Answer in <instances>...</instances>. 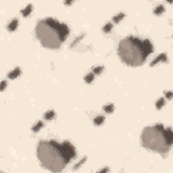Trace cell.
<instances>
[{"mask_svg":"<svg viewBox=\"0 0 173 173\" xmlns=\"http://www.w3.org/2000/svg\"><path fill=\"white\" fill-rule=\"evenodd\" d=\"M37 156L45 169L60 173L76 156V149L69 142L58 143L56 141H41L37 147Z\"/></svg>","mask_w":173,"mask_h":173,"instance_id":"6da1fadb","label":"cell"},{"mask_svg":"<svg viewBox=\"0 0 173 173\" xmlns=\"http://www.w3.org/2000/svg\"><path fill=\"white\" fill-rule=\"evenodd\" d=\"M153 52V45L147 39L126 37L119 42L118 54L122 62L128 66H141Z\"/></svg>","mask_w":173,"mask_h":173,"instance_id":"7a4b0ae2","label":"cell"},{"mask_svg":"<svg viewBox=\"0 0 173 173\" xmlns=\"http://www.w3.org/2000/svg\"><path fill=\"white\" fill-rule=\"evenodd\" d=\"M35 34L43 48L58 49L68 37L69 29L65 23H61L52 18H46L38 22L35 27Z\"/></svg>","mask_w":173,"mask_h":173,"instance_id":"3957f363","label":"cell"},{"mask_svg":"<svg viewBox=\"0 0 173 173\" xmlns=\"http://www.w3.org/2000/svg\"><path fill=\"white\" fill-rule=\"evenodd\" d=\"M141 143L145 149L156 153H166L173 143V133L169 127L154 124L145 127L141 134Z\"/></svg>","mask_w":173,"mask_h":173,"instance_id":"277c9868","label":"cell"},{"mask_svg":"<svg viewBox=\"0 0 173 173\" xmlns=\"http://www.w3.org/2000/svg\"><path fill=\"white\" fill-rule=\"evenodd\" d=\"M19 74H20V68H16V69H14L12 72H10L8 77H10V78H16Z\"/></svg>","mask_w":173,"mask_h":173,"instance_id":"5b68a950","label":"cell"},{"mask_svg":"<svg viewBox=\"0 0 173 173\" xmlns=\"http://www.w3.org/2000/svg\"><path fill=\"white\" fill-rule=\"evenodd\" d=\"M161 61H166V54H161V56H158L154 61L152 62V65H157V64H158V62H161Z\"/></svg>","mask_w":173,"mask_h":173,"instance_id":"8992f818","label":"cell"},{"mask_svg":"<svg viewBox=\"0 0 173 173\" xmlns=\"http://www.w3.org/2000/svg\"><path fill=\"white\" fill-rule=\"evenodd\" d=\"M16 27H18V20H16V19H14V20L8 25V30L10 31H15V30H16Z\"/></svg>","mask_w":173,"mask_h":173,"instance_id":"52a82bcc","label":"cell"},{"mask_svg":"<svg viewBox=\"0 0 173 173\" xmlns=\"http://www.w3.org/2000/svg\"><path fill=\"white\" fill-rule=\"evenodd\" d=\"M54 116H56V112H54V111H48L45 114V119L46 120H52Z\"/></svg>","mask_w":173,"mask_h":173,"instance_id":"ba28073f","label":"cell"},{"mask_svg":"<svg viewBox=\"0 0 173 173\" xmlns=\"http://www.w3.org/2000/svg\"><path fill=\"white\" fill-rule=\"evenodd\" d=\"M31 10H33V6H31V4H29V6H27L25 10L22 11V15H23V16H27V15H29V14L31 12Z\"/></svg>","mask_w":173,"mask_h":173,"instance_id":"9c48e42d","label":"cell"},{"mask_svg":"<svg viewBox=\"0 0 173 173\" xmlns=\"http://www.w3.org/2000/svg\"><path fill=\"white\" fill-rule=\"evenodd\" d=\"M123 18H124V14H123V12H120V14L115 15V16H114V19H112V20H114V22H120V20H122V19H123Z\"/></svg>","mask_w":173,"mask_h":173,"instance_id":"30bf717a","label":"cell"},{"mask_svg":"<svg viewBox=\"0 0 173 173\" xmlns=\"http://www.w3.org/2000/svg\"><path fill=\"white\" fill-rule=\"evenodd\" d=\"M164 11H165L164 6H158V7H156V10H154V14H156V15H160V14H162Z\"/></svg>","mask_w":173,"mask_h":173,"instance_id":"8fae6325","label":"cell"},{"mask_svg":"<svg viewBox=\"0 0 173 173\" xmlns=\"http://www.w3.org/2000/svg\"><path fill=\"white\" fill-rule=\"evenodd\" d=\"M41 127H43V122H38V123L33 127V131L37 133V131H39V128H41Z\"/></svg>","mask_w":173,"mask_h":173,"instance_id":"7c38bea8","label":"cell"},{"mask_svg":"<svg viewBox=\"0 0 173 173\" xmlns=\"http://www.w3.org/2000/svg\"><path fill=\"white\" fill-rule=\"evenodd\" d=\"M104 122V116H96L95 118V124H101Z\"/></svg>","mask_w":173,"mask_h":173,"instance_id":"4fadbf2b","label":"cell"},{"mask_svg":"<svg viewBox=\"0 0 173 173\" xmlns=\"http://www.w3.org/2000/svg\"><path fill=\"white\" fill-rule=\"evenodd\" d=\"M93 77H95V74H93V73H89V74H87V76H85V81H87V82H92Z\"/></svg>","mask_w":173,"mask_h":173,"instance_id":"5bb4252c","label":"cell"},{"mask_svg":"<svg viewBox=\"0 0 173 173\" xmlns=\"http://www.w3.org/2000/svg\"><path fill=\"white\" fill-rule=\"evenodd\" d=\"M111 29H112V25L111 23H107V25L103 27V31L104 33H108V31H111Z\"/></svg>","mask_w":173,"mask_h":173,"instance_id":"9a60e30c","label":"cell"},{"mask_svg":"<svg viewBox=\"0 0 173 173\" xmlns=\"http://www.w3.org/2000/svg\"><path fill=\"white\" fill-rule=\"evenodd\" d=\"M164 103H165V101H164V99H162V97H161V99H158V101H157L156 107L160 110V108H161V107H162V105H164Z\"/></svg>","mask_w":173,"mask_h":173,"instance_id":"2e32d148","label":"cell"},{"mask_svg":"<svg viewBox=\"0 0 173 173\" xmlns=\"http://www.w3.org/2000/svg\"><path fill=\"white\" fill-rule=\"evenodd\" d=\"M104 110H105V112H112V111H114V105H112V104H110V105H105V107H104Z\"/></svg>","mask_w":173,"mask_h":173,"instance_id":"e0dca14e","label":"cell"},{"mask_svg":"<svg viewBox=\"0 0 173 173\" xmlns=\"http://www.w3.org/2000/svg\"><path fill=\"white\" fill-rule=\"evenodd\" d=\"M101 70H103V66H99V68H95L93 69V74H99Z\"/></svg>","mask_w":173,"mask_h":173,"instance_id":"ac0fdd59","label":"cell"},{"mask_svg":"<svg viewBox=\"0 0 173 173\" xmlns=\"http://www.w3.org/2000/svg\"><path fill=\"white\" fill-rule=\"evenodd\" d=\"M6 85H7V81H2V82H0V91H3V89L6 88Z\"/></svg>","mask_w":173,"mask_h":173,"instance_id":"d6986e66","label":"cell"},{"mask_svg":"<svg viewBox=\"0 0 173 173\" xmlns=\"http://www.w3.org/2000/svg\"><path fill=\"white\" fill-rule=\"evenodd\" d=\"M99 173H108V168H104L103 170H100Z\"/></svg>","mask_w":173,"mask_h":173,"instance_id":"ffe728a7","label":"cell"},{"mask_svg":"<svg viewBox=\"0 0 173 173\" xmlns=\"http://www.w3.org/2000/svg\"><path fill=\"white\" fill-rule=\"evenodd\" d=\"M170 96H172V93L170 92H166V97H168V99H170Z\"/></svg>","mask_w":173,"mask_h":173,"instance_id":"44dd1931","label":"cell"}]
</instances>
